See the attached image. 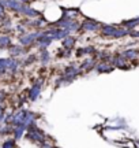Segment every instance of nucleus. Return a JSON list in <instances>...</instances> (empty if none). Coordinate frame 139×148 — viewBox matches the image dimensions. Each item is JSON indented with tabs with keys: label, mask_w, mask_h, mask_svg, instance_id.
Listing matches in <instances>:
<instances>
[{
	"label": "nucleus",
	"mask_w": 139,
	"mask_h": 148,
	"mask_svg": "<svg viewBox=\"0 0 139 148\" xmlns=\"http://www.w3.org/2000/svg\"><path fill=\"white\" fill-rule=\"evenodd\" d=\"M100 23L98 22H96V21H93V19H86L83 23H82V27L85 29V30H98L100 29Z\"/></svg>",
	"instance_id": "obj_1"
},
{
	"label": "nucleus",
	"mask_w": 139,
	"mask_h": 148,
	"mask_svg": "<svg viewBox=\"0 0 139 148\" xmlns=\"http://www.w3.org/2000/svg\"><path fill=\"white\" fill-rule=\"evenodd\" d=\"M3 14H4V8H3V4L0 3V18L3 16Z\"/></svg>",
	"instance_id": "obj_9"
},
{
	"label": "nucleus",
	"mask_w": 139,
	"mask_h": 148,
	"mask_svg": "<svg viewBox=\"0 0 139 148\" xmlns=\"http://www.w3.org/2000/svg\"><path fill=\"white\" fill-rule=\"evenodd\" d=\"M10 52L12 56H18V55H21V53L25 52V49H23V48H11Z\"/></svg>",
	"instance_id": "obj_5"
},
{
	"label": "nucleus",
	"mask_w": 139,
	"mask_h": 148,
	"mask_svg": "<svg viewBox=\"0 0 139 148\" xmlns=\"http://www.w3.org/2000/svg\"><path fill=\"white\" fill-rule=\"evenodd\" d=\"M1 116H3V111H1V108H0V119H1Z\"/></svg>",
	"instance_id": "obj_10"
},
{
	"label": "nucleus",
	"mask_w": 139,
	"mask_h": 148,
	"mask_svg": "<svg viewBox=\"0 0 139 148\" xmlns=\"http://www.w3.org/2000/svg\"><path fill=\"white\" fill-rule=\"evenodd\" d=\"M97 70H98V71H109V70H112V67L108 66V64H105V63H101V64L97 66Z\"/></svg>",
	"instance_id": "obj_6"
},
{
	"label": "nucleus",
	"mask_w": 139,
	"mask_h": 148,
	"mask_svg": "<svg viewBox=\"0 0 139 148\" xmlns=\"http://www.w3.org/2000/svg\"><path fill=\"white\" fill-rule=\"evenodd\" d=\"M3 148H16V145L14 141H7V143L3 145Z\"/></svg>",
	"instance_id": "obj_7"
},
{
	"label": "nucleus",
	"mask_w": 139,
	"mask_h": 148,
	"mask_svg": "<svg viewBox=\"0 0 139 148\" xmlns=\"http://www.w3.org/2000/svg\"><path fill=\"white\" fill-rule=\"evenodd\" d=\"M38 38L37 33H32V34H26L25 37H21V42L23 45H30L32 42H34Z\"/></svg>",
	"instance_id": "obj_2"
},
{
	"label": "nucleus",
	"mask_w": 139,
	"mask_h": 148,
	"mask_svg": "<svg viewBox=\"0 0 139 148\" xmlns=\"http://www.w3.org/2000/svg\"><path fill=\"white\" fill-rule=\"evenodd\" d=\"M38 93H40V84H36L33 86L32 92H30V97H32V99H36Z\"/></svg>",
	"instance_id": "obj_4"
},
{
	"label": "nucleus",
	"mask_w": 139,
	"mask_h": 148,
	"mask_svg": "<svg viewBox=\"0 0 139 148\" xmlns=\"http://www.w3.org/2000/svg\"><path fill=\"white\" fill-rule=\"evenodd\" d=\"M74 42H75V38L74 37H65V40H64V48H72L74 47Z\"/></svg>",
	"instance_id": "obj_3"
},
{
	"label": "nucleus",
	"mask_w": 139,
	"mask_h": 148,
	"mask_svg": "<svg viewBox=\"0 0 139 148\" xmlns=\"http://www.w3.org/2000/svg\"><path fill=\"white\" fill-rule=\"evenodd\" d=\"M48 60H49V55L47 52H44L43 53V62H44V63H47Z\"/></svg>",
	"instance_id": "obj_8"
},
{
	"label": "nucleus",
	"mask_w": 139,
	"mask_h": 148,
	"mask_svg": "<svg viewBox=\"0 0 139 148\" xmlns=\"http://www.w3.org/2000/svg\"><path fill=\"white\" fill-rule=\"evenodd\" d=\"M19 1H22V3H27L29 0H19Z\"/></svg>",
	"instance_id": "obj_11"
}]
</instances>
